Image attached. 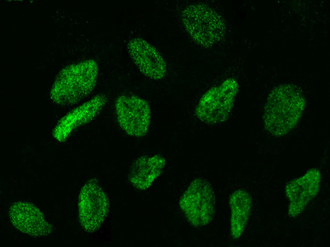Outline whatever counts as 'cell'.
<instances>
[{"mask_svg":"<svg viewBox=\"0 0 330 247\" xmlns=\"http://www.w3.org/2000/svg\"><path fill=\"white\" fill-rule=\"evenodd\" d=\"M303 91L292 84L279 85L269 93L265 105L263 120L270 135H286L300 120L306 107Z\"/></svg>","mask_w":330,"mask_h":247,"instance_id":"obj_1","label":"cell"},{"mask_svg":"<svg viewBox=\"0 0 330 247\" xmlns=\"http://www.w3.org/2000/svg\"><path fill=\"white\" fill-rule=\"evenodd\" d=\"M98 68L96 62L87 60L67 66L56 77L51 90V100L56 104L74 105L88 96L96 84Z\"/></svg>","mask_w":330,"mask_h":247,"instance_id":"obj_2","label":"cell"},{"mask_svg":"<svg viewBox=\"0 0 330 247\" xmlns=\"http://www.w3.org/2000/svg\"><path fill=\"white\" fill-rule=\"evenodd\" d=\"M183 25L191 37L199 45L210 47L218 43L226 31L222 17L215 10L202 4H193L182 13Z\"/></svg>","mask_w":330,"mask_h":247,"instance_id":"obj_3","label":"cell"},{"mask_svg":"<svg viewBox=\"0 0 330 247\" xmlns=\"http://www.w3.org/2000/svg\"><path fill=\"white\" fill-rule=\"evenodd\" d=\"M239 90V83L234 78H227L221 84L209 89L197 103L196 117L209 125L226 121L232 113Z\"/></svg>","mask_w":330,"mask_h":247,"instance_id":"obj_4","label":"cell"},{"mask_svg":"<svg viewBox=\"0 0 330 247\" xmlns=\"http://www.w3.org/2000/svg\"><path fill=\"white\" fill-rule=\"evenodd\" d=\"M179 207L192 226L200 227L210 224L216 208L215 193L210 183L202 178L194 179L181 196Z\"/></svg>","mask_w":330,"mask_h":247,"instance_id":"obj_5","label":"cell"},{"mask_svg":"<svg viewBox=\"0 0 330 247\" xmlns=\"http://www.w3.org/2000/svg\"><path fill=\"white\" fill-rule=\"evenodd\" d=\"M80 223L87 232L100 229L110 211L108 197L96 179L88 181L82 187L78 197Z\"/></svg>","mask_w":330,"mask_h":247,"instance_id":"obj_6","label":"cell"},{"mask_svg":"<svg viewBox=\"0 0 330 247\" xmlns=\"http://www.w3.org/2000/svg\"><path fill=\"white\" fill-rule=\"evenodd\" d=\"M115 111L118 124L126 134L141 137L147 133L151 114L146 100L136 95H121L116 101Z\"/></svg>","mask_w":330,"mask_h":247,"instance_id":"obj_7","label":"cell"},{"mask_svg":"<svg viewBox=\"0 0 330 247\" xmlns=\"http://www.w3.org/2000/svg\"><path fill=\"white\" fill-rule=\"evenodd\" d=\"M321 181L320 171L314 168L287 184L285 194L289 200L287 214L290 217L295 218L302 213L318 194Z\"/></svg>","mask_w":330,"mask_h":247,"instance_id":"obj_8","label":"cell"},{"mask_svg":"<svg viewBox=\"0 0 330 247\" xmlns=\"http://www.w3.org/2000/svg\"><path fill=\"white\" fill-rule=\"evenodd\" d=\"M127 50L133 61L144 75L155 80L164 77L166 62L158 50L146 40L135 37L127 44Z\"/></svg>","mask_w":330,"mask_h":247,"instance_id":"obj_9","label":"cell"},{"mask_svg":"<svg viewBox=\"0 0 330 247\" xmlns=\"http://www.w3.org/2000/svg\"><path fill=\"white\" fill-rule=\"evenodd\" d=\"M9 214L13 226L27 235L43 237L54 230V227L46 220L43 212L32 203L15 202L10 207Z\"/></svg>","mask_w":330,"mask_h":247,"instance_id":"obj_10","label":"cell"},{"mask_svg":"<svg viewBox=\"0 0 330 247\" xmlns=\"http://www.w3.org/2000/svg\"><path fill=\"white\" fill-rule=\"evenodd\" d=\"M106 101L105 96L97 95L67 113L54 127L53 137L60 142L66 141L76 129L93 120L102 110Z\"/></svg>","mask_w":330,"mask_h":247,"instance_id":"obj_11","label":"cell"},{"mask_svg":"<svg viewBox=\"0 0 330 247\" xmlns=\"http://www.w3.org/2000/svg\"><path fill=\"white\" fill-rule=\"evenodd\" d=\"M166 163L165 158L160 154L143 155L138 158L129 170L130 183L138 190L147 189L161 174Z\"/></svg>","mask_w":330,"mask_h":247,"instance_id":"obj_12","label":"cell"},{"mask_svg":"<svg viewBox=\"0 0 330 247\" xmlns=\"http://www.w3.org/2000/svg\"><path fill=\"white\" fill-rule=\"evenodd\" d=\"M229 203L230 235L237 239L243 234L248 222L252 207V198L247 191L239 189L232 193Z\"/></svg>","mask_w":330,"mask_h":247,"instance_id":"obj_13","label":"cell"}]
</instances>
